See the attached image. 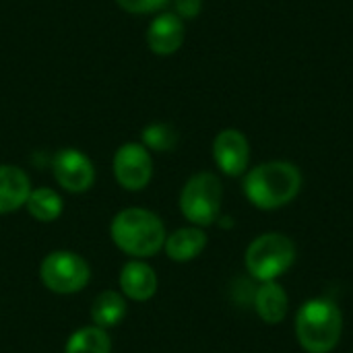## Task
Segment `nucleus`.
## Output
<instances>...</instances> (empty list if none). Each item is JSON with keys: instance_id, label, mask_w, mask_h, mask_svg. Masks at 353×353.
I'll use <instances>...</instances> for the list:
<instances>
[{"instance_id": "obj_1", "label": "nucleus", "mask_w": 353, "mask_h": 353, "mask_svg": "<svg viewBox=\"0 0 353 353\" xmlns=\"http://www.w3.org/2000/svg\"><path fill=\"white\" fill-rule=\"evenodd\" d=\"M246 199L263 211H275L290 205L302 188V172L290 161H265L244 176Z\"/></svg>"}, {"instance_id": "obj_2", "label": "nucleus", "mask_w": 353, "mask_h": 353, "mask_svg": "<svg viewBox=\"0 0 353 353\" xmlns=\"http://www.w3.org/2000/svg\"><path fill=\"white\" fill-rule=\"evenodd\" d=\"M112 242L128 256H155L165 244V225L153 211L130 207L120 211L110 225Z\"/></svg>"}, {"instance_id": "obj_3", "label": "nucleus", "mask_w": 353, "mask_h": 353, "mask_svg": "<svg viewBox=\"0 0 353 353\" xmlns=\"http://www.w3.org/2000/svg\"><path fill=\"white\" fill-rule=\"evenodd\" d=\"M343 314L329 298L304 302L296 314V337L306 353H331L341 341Z\"/></svg>"}, {"instance_id": "obj_4", "label": "nucleus", "mask_w": 353, "mask_h": 353, "mask_svg": "<svg viewBox=\"0 0 353 353\" xmlns=\"http://www.w3.org/2000/svg\"><path fill=\"white\" fill-rule=\"evenodd\" d=\"M244 263L256 281H277L296 263V244L290 236L279 232L263 234L246 248Z\"/></svg>"}, {"instance_id": "obj_5", "label": "nucleus", "mask_w": 353, "mask_h": 353, "mask_svg": "<svg viewBox=\"0 0 353 353\" xmlns=\"http://www.w3.org/2000/svg\"><path fill=\"white\" fill-rule=\"evenodd\" d=\"M223 186L211 172H199L188 178L180 192V211L196 228L213 225L221 215Z\"/></svg>"}, {"instance_id": "obj_6", "label": "nucleus", "mask_w": 353, "mask_h": 353, "mask_svg": "<svg viewBox=\"0 0 353 353\" xmlns=\"http://www.w3.org/2000/svg\"><path fill=\"white\" fill-rule=\"evenodd\" d=\"M41 283L54 294H77L81 292L91 277L87 261L70 250H54L50 252L39 267Z\"/></svg>"}, {"instance_id": "obj_7", "label": "nucleus", "mask_w": 353, "mask_h": 353, "mask_svg": "<svg viewBox=\"0 0 353 353\" xmlns=\"http://www.w3.org/2000/svg\"><path fill=\"white\" fill-rule=\"evenodd\" d=\"M153 176V161L149 149L141 143H124L114 155V178L130 192L143 190Z\"/></svg>"}, {"instance_id": "obj_8", "label": "nucleus", "mask_w": 353, "mask_h": 353, "mask_svg": "<svg viewBox=\"0 0 353 353\" xmlns=\"http://www.w3.org/2000/svg\"><path fill=\"white\" fill-rule=\"evenodd\" d=\"M52 172L56 182L72 194L87 192L95 182V168L91 159L79 149H62L54 155Z\"/></svg>"}, {"instance_id": "obj_9", "label": "nucleus", "mask_w": 353, "mask_h": 353, "mask_svg": "<svg viewBox=\"0 0 353 353\" xmlns=\"http://www.w3.org/2000/svg\"><path fill=\"white\" fill-rule=\"evenodd\" d=\"M213 159L225 176L238 178L246 174L250 163V145L244 132L236 128L221 130L213 141Z\"/></svg>"}, {"instance_id": "obj_10", "label": "nucleus", "mask_w": 353, "mask_h": 353, "mask_svg": "<svg viewBox=\"0 0 353 353\" xmlns=\"http://www.w3.org/2000/svg\"><path fill=\"white\" fill-rule=\"evenodd\" d=\"M184 41V23L176 12L157 14L147 29V43L151 52L159 56H170L180 50Z\"/></svg>"}, {"instance_id": "obj_11", "label": "nucleus", "mask_w": 353, "mask_h": 353, "mask_svg": "<svg viewBox=\"0 0 353 353\" xmlns=\"http://www.w3.org/2000/svg\"><path fill=\"white\" fill-rule=\"evenodd\" d=\"M120 290L134 302H147L157 292V275L143 261H130L120 271Z\"/></svg>"}, {"instance_id": "obj_12", "label": "nucleus", "mask_w": 353, "mask_h": 353, "mask_svg": "<svg viewBox=\"0 0 353 353\" xmlns=\"http://www.w3.org/2000/svg\"><path fill=\"white\" fill-rule=\"evenodd\" d=\"M29 176L17 165H0V213H12L25 207L31 194Z\"/></svg>"}, {"instance_id": "obj_13", "label": "nucleus", "mask_w": 353, "mask_h": 353, "mask_svg": "<svg viewBox=\"0 0 353 353\" xmlns=\"http://www.w3.org/2000/svg\"><path fill=\"white\" fill-rule=\"evenodd\" d=\"M254 308L263 323L279 325L285 321V316L290 312L288 292L277 281H267L254 294Z\"/></svg>"}, {"instance_id": "obj_14", "label": "nucleus", "mask_w": 353, "mask_h": 353, "mask_svg": "<svg viewBox=\"0 0 353 353\" xmlns=\"http://www.w3.org/2000/svg\"><path fill=\"white\" fill-rule=\"evenodd\" d=\"M207 246V234L203 228L196 225H188V228H180L174 234H170L165 238V254L176 261V263H188L192 259H196Z\"/></svg>"}, {"instance_id": "obj_15", "label": "nucleus", "mask_w": 353, "mask_h": 353, "mask_svg": "<svg viewBox=\"0 0 353 353\" xmlns=\"http://www.w3.org/2000/svg\"><path fill=\"white\" fill-rule=\"evenodd\" d=\"M126 312H128L126 300L116 290L101 292L93 300V306H91V319H93L95 327H99V329L118 327L126 319Z\"/></svg>"}, {"instance_id": "obj_16", "label": "nucleus", "mask_w": 353, "mask_h": 353, "mask_svg": "<svg viewBox=\"0 0 353 353\" xmlns=\"http://www.w3.org/2000/svg\"><path fill=\"white\" fill-rule=\"evenodd\" d=\"M112 352V339L105 333V329L99 327H83L74 331L66 345L64 353H110Z\"/></svg>"}, {"instance_id": "obj_17", "label": "nucleus", "mask_w": 353, "mask_h": 353, "mask_svg": "<svg viewBox=\"0 0 353 353\" xmlns=\"http://www.w3.org/2000/svg\"><path fill=\"white\" fill-rule=\"evenodd\" d=\"M29 215L41 223H50L56 221L62 215V196L52 190V188H35L31 190L27 203H25Z\"/></svg>"}, {"instance_id": "obj_18", "label": "nucleus", "mask_w": 353, "mask_h": 353, "mask_svg": "<svg viewBox=\"0 0 353 353\" xmlns=\"http://www.w3.org/2000/svg\"><path fill=\"white\" fill-rule=\"evenodd\" d=\"M178 143V132L174 126L157 122L143 128V145L153 151H172Z\"/></svg>"}, {"instance_id": "obj_19", "label": "nucleus", "mask_w": 353, "mask_h": 353, "mask_svg": "<svg viewBox=\"0 0 353 353\" xmlns=\"http://www.w3.org/2000/svg\"><path fill=\"white\" fill-rule=\"evenodd\" d=\"M126 12L132 14H145V12H157L161 10L170 0H116Z\"/></svg>"}, {"instance_id": "obj_20", "label": "nucleus", "mask_w": 353, "mask_h": 353, "mask_svg": "<svg viewBox=\"0 0 353 353\" xmlns=\"http://www.w3.org/2000/svg\"><path fill=\"white\" fill-rule=\"evenodd\" d=\"M203 0H176V14L180 19H194L201 12Z\"/></svg>"}]
</instances>
